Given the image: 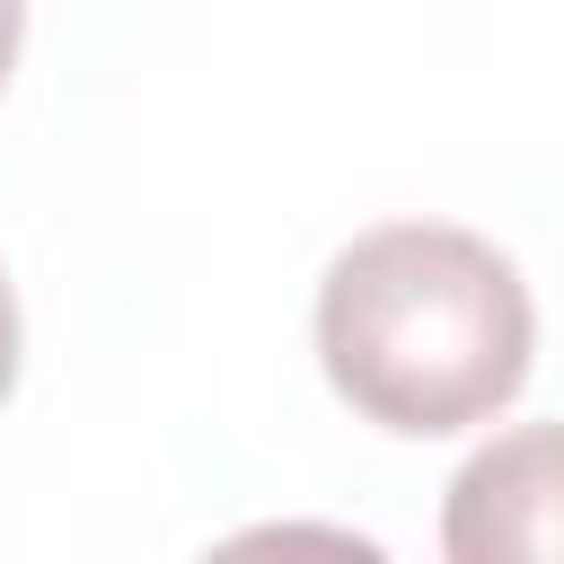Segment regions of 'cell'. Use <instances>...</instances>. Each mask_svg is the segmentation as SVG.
Masks as SVG:
<instances>
[{"mask_svg": "<svg viewBox=\"0 0 564 564\" xmlns=\"http://www.w3.org/2000/svg\"><path fill=\"white\" fill-rule=\"evenodd\" d=\"M538 308L520 264L449 220H379L317 282V361L335 397L405 441L502 414L529 379Z\"/></svg>", "mask_w": 564, "mask_h": 564, "instance_id": "cell-1", "label": "cell"}, {"mask_svg": "<svg viewBox=\"0 0 564 564\" xmlns=\"http://www.w3.org/2000/svg\"><path fill=\"white\" fill-rule=\"evenodd\" d=\"M449 564H564V423L494 432L441 494Z\"/></svg>", "mask_w": 564, "mask_h": 564, "instance_id": "cell-2", "label": "cell"}, {"mask_svg": "<svg viewBox=\"0 0 564 564\" xmlns=\"http://www.w3.org/2000/svg\"><path fill=\"white\" fill-rule=\"evenodd\" d=\"M203 564H388V546L361 529H335V520H256V529L220 538Z\"/></svg>", "mask_w": 564, "mask_h": 564, "instance_id": "cell-3", "label": "cell"}, {"mask_svg": "<svg viewBox=\"0 0 564 564\" xmlns=\"http://www.w3.org/2000/svg\"><path fill=\"white\" fill-rule=\"evenodd\" d=\"M9 388H18V291L0 273V405H9Z\"/></svg>", "mask_w": 564, "mask_h": 564, "instance_id": "cell-4", "label": "cell"}, {"mask_svg": "<svg viewBox=\"0 0 564 564\" xmlns=\"http://www.w3.org/2000/svg\"><path fill=\"white\" fill-rule=\"evenodd\" d=\"M18 35H26V0H0V88L18 70Z\"/></svg>", "mask_w": 564, "mask_h": 564, "instance_id": "cell-5", "label": "cell"}]
</instances>
